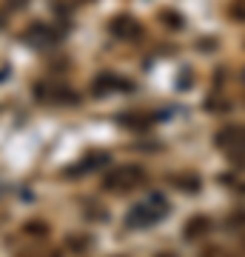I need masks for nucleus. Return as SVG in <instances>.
I'll return each mask as SVG.
<instances>
[{
    "label": "nucleus",
    "mask_w": 245,
    "mask_h": 257,
    "mask_svg": "<svg viewBox=\"0 0 245 257\" xmlns=\"http://www.w3.org/2000/svg\"><path fill=\"white\" fill-rule=\"evenodd\" d=\"M228 12H231V18L234 20H242L245 23V0H234V3L228 6Z\"/></svg>",
    "instance_id": "obj_8"
},
{
    "label": "nucleus",
    "mask_w": 245,
    "mask_h": 257,
    "mask_svg": "<svg viewBox=\"0 0 245 257\" xmlns=\"http://www.w3.org/2000/svg\"><path fill=\"white\" fill-rule=\"evenodd\" d=\"M200 257H231L225 251V248H219V246H211V248H205V251H202Z\"/></svg>",
    "instance_id": "obj_9"
},
{
    "label": "nucleus",
    "mask_w": 245,
    "mask_h": 257,
    "mask_svg": "<svg viewBox=\"0 0 245 257\" xmlns=\"http://www.w3.org/2000/svg\"><path fill=\"white\" fill-rule=\"evenodd\" d=\"M214 146L222 149L225 155H236V152H245V126L239 123H228L214 135Z\"/></svg>",
    "instance_id": "obj_3"
},
{
    "label": "nucleus",
    "mask_w": 245,
    "mask_h": 257,
    "mask_svg": "<svg viewBox=\"0 0 245 257\" xmlns=\"http://www.w3.org/2000/svg\"><path fill=\"white\" fill-rule=\"evenodd\" d=\"M208 231H211V220L205 214H197V217H191V220L185 223V240H200V237H205Z\"/></svg>",
    "instance_id": "obj_5"
},
{
    "label": "nucleus",
    "mask_w": 245,
    "mask_h": 257,
    "mask_svg": "<svg viewBox=\"0 0 245 257\" xmlns=\"http://www.w3.org/2000/svg\"><path fill=\"white\" fill-rule=\"evenodd\" d=\"M151 123H154V117H151V114H126V117H123V126H131V128H145V126H151Z\"/></svg>",
    "instance_id": "obj_7"
},
{
    "label": "nucleus",
    "mask_w": 245,
    "mask_h": 257,
    "mask_svg": "<svg viewBox=\"0 0 245 257\" xmlns=\"http://www.w3.org/2000/svg\"><path fill=\"white\" fill-rule=\"evenodd\" d=\"M109 32L117 37V40H140V37H143V26H140L134 18H128V15H117V18L109 23Z\"/></svg>",
    "instance_id": "obj_4"
},
{
    "label": "nucleus",
    "mask_w": 245,
    "mask_h": 257,
    "mask_svg": "<svg viewBox=\"0 0 245 257\" xmlns=\"http://www.w3.org/2000/svg\"><path fill=\"white\" fill-rule=\"evenodd\" d=\"M242 86H245V69H242Z\"/></svg>",
    "instance_id": "obj_11"
},
{
    "label": "nucleus",
    "mask_w": 245,
    "mask_h": 257,
    "mask_svg": "<svg viewBox=\"0 0 245 257\" xmlns=\"http://www.w3.org/2000/svg\"><path fill=\"white\" fill-rule=\"evenodd\" d=\"M165 211H168L165 197H163V194H151L145 203H140V206H134V209H131V214L126 217V223L131 226V229H143V226L157 223Z\"/></svg>",
    "instance_id": "obj_2"
},
{
    "label": "nucleus",
    "mask_w": 245,
    "mask_h": 257,
    "mask_svg": "<svg viewBox=\"0 0 245 257\" xmlns=\"http://www.w3.org/2000/svg\"><path fill=\"white\" fill-rule=\"evenodd\" d=\"M83 3H89V0H83Z\"/></svg>",
    "instance_id": "obj_12"
},
{
    "label": "nucleus",
    "mask_w": 245,
    "mask_h": 257,
    "mask_svg": "<svg viewBox=\"0 0 245 257\" xmlns=\"http://www.w3.org/2000/svg\"><path fill=\"white\" fill-rule=\"evenodd\" d=\"M143 183H145L143 166H134V163L114 166V169H109V175L103 177V189H109V192H117V194L134 192V189H140Z\"/></svg>",
    "instance_id": "obj_1"
},
{
    "label": "nucleus",
    "mask_w": 245,
    "mask_h": 257,
    "mask_svg": "<svg viewBox=\"0 0 245 257\" xmlns=\"http://www.w3.org/2000/svg\"><path fill=\"white\" fill-rule=\"evenodd\" d=\"M114 89H131L126 80H120L117 74H100L94 80V94H103V92H114Z\"/></svg>",
    "instance_id": "obj_6"
},
{
    "label": "nucleus",
    "mask_w": 245,
    "mask_h": 257,
    "mask_svg": "<svg viewBox=\"0 0 245 257\" xmlns=\"http://www.w3.org/2000/svg\"><path fill=\"white\" fill-rule=\"evenodd\" d=\"M157 257H177V254H168V251H163V254H157Z\"/></svg>",
    "instance_id": "obj_10"
}]
</instances>
